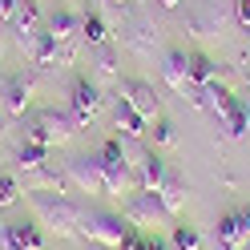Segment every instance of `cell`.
I'll list each match as a JSON object with an SVG mask.
<instances>
[{
	"instance_id": "obj_1",
	"label": "cell",
	"mask_w": 250,
	"mask_h": 250,
	"mask_svg": "<svg viewBox=\"0 0 250 250\" xmlns=\"http://www.w3.org/2000/svg\"><path fill=\"white\" fill-rule=\"evenodd\" d=\"M28 206H33V218L41 222V230L57 234V238H77L85 222V206H77L73 198H65L61 190H41L28 194Z\"/></svg>"
},
{
	"instance_id": "obj_2",
	"label": "cell",
	"mask_w": 250,
	"mask_h": 250,
	"mask_svg": "<svg viewBox=\"0 0 250 250\" xmlns=\"http://www.w3.org/2000/svg\"><path fill=\"white\" fill-rule=\"evenodd\" d=\"M24 142H41V146H65L69 137L81 129L77 117L69 109H33V113H24Z\"/></svg>"
},
{
	"instance_id": "obj_3",
	"label": "cell",
	"mask_w": 250,
	"mask_h": 250,
	"mask_svg": "<svg viewBox=\"0 0 250 250\" xmlns=\"http://www.w3.org/2000/svg\"><path fill=\"white\" fill-rule=\"evenodd\" d=\"M129 222L125 214H113V210H89L85 206V222H81V238L93 242V246H109V250H121L125 238H129Z\"/></svg>"
},
{
	"instance_id": "obj_4",
	"label": "cell",
	"mask_w": 250,
	"mask_h": 250,
	"mask_svg": "<svg viewBox=\"0 0 250 250\" xmlns=\"http://www.w3.org/2000/svg\"><path fill=\"white\" fill-rule=\"evenodd\" d=\"M121 214H125V222L133 230H146V234H158V226L169 222V210L162 206V198L153 190H133L121 202Z\"/></svg>"
},
{
	"instance_id": "obj_5",
	"label": "cell",
	"mask_w": 250,
	"mask_h": 250,
	"mask_svg": "<svg viewBox=\"0 0 250 250\" xmlns=\"http://www.w3.org/2000/svg\"><path fill=\"white\" fill-rule=\"evenodd\" d=\"M101 174H105V194L109 198H129L137 190V174H133V166L125 162L117 137L101 146Z\"/></svg>"
},
{
	"instance_id": "obj_6",
	"label": "cell",
	"mask_w": 250,
	"mask_h": 250,
	"mask_svg": "<svg viewBox=\"0 0 250 250\" xmlns=\"http://www.w3.org/2000/svg\"><path fill=\"white\" fill-rule=\"evenodd\" d=\"M33 97H37V73L33 69L4 73V81H0V109H4L8 117H24Z\"/></svg>"
},
{
	"instance_id": "obj_7",
	"label": "cell",
	"mask_w": 250,
	"mask_h": 250,
	"mask_svg": "<svg viewBox=\"0 0 250 250\" xmlns=\"http://www.w3.org/2000/svg\"><path fill=\"white\" fill-rule=\"evenodd\" d=\"M65 182H73L81 194L101 198L105 194V174H101V153H73L65 158Z\"/></svg>"
},
{
	"instance_id": "obj_8",
	"label": "cell",
	"mask_w": 250,
	"mask_h": 250,
	"mask_svg": "<svg viewBox=\"0 0 250 250\" xmlns=\"http://www.w3.org/2000/svg\"><path fill=\"white\" fill-rule=\"evenodd\" d=\"M117 97L129 105L133 113H142L146 121H158V117H162L158 89H153L149 81H142V77H117Z\"/></svg>"
},
{
	"instance_id": "obj_9",
	"label": "cell",
	"mask_w": 250,
	"mask_h": 250,
	"mask_svg": "<svg viewBox=\"0 0 250 250\" xmlns=\"http://www.w3.org/2000/svg\"><path fill=\"white\" fill-rule=\"evenodd\" d=\"M0 250H44L37 218H0Z\"/></svg>"
},
{
	"instance_id": "obj_10",
	"label": "cell",
	"mask_w": 250,
	"mask_h": 250,
	"mask_svg": "<svg viewBox=\"0 0 250 250\" xmlns=\"http://www.w3.org/2000/svg\"><path fill=\"white\" fill-rule=\"evenodd\" d=\"M101 105H105V97H101L97 81H89V77H77V81L69 85V113L77 117V125H89V121H97Z\"/></svg>"
},
{
	"instance_id": "obj_11",
	"label": "cell",
	"mask_w": 250,
	"mask_h": 250,
	"mask_svg": "<svg viewBox=\"0 0 250 250\" xmlns=\"http://www.w3.org/2000/svg\"><path fill=\"white\" fill-rule=\"evenodd\" d=\"M125 44L137 57H153V49L162 44V28L149 17H142V12H129V21H125Z\"/></svg>"
},
{
	"instance_id": "obj_12",
	"label": "cell",
	"mask_w": 250,
	"mask_h": 250,
	"mask_svg": "<svg viewBox=\"0 0 250 250\" xmlns=\"http://www.w3.org/2000/svg\"><path fill=\"white\" fill-rule=\"evenodd\" d=\"M246 242H250V206L218 218V246L222 250H242Z\"/></svg>"
},
{
	"instance_id": "obj_13",
	"label": "cell",
	"mask_w": 250,
	"mask_h": 250,
	"mask_svg": "<svg viewBox=\"0 0 250 250\" xmlns=\"http://www.w3.org/2000/svg\"><path fill=\"white\" fill-rule=\"evenodd\" d=\"M162 81L174 89V93H186L190 97L194 93V73H190V53H182V49H169L162 53Z\"/></svg>"
},
{
	"instance_id": "obj_14",
	"label": "cell",
	"mask_w": 250,
	"mask_h": 250,
	"mask_svg": "<svg viewBox=\"0 0 250 250\" xmlns=\"http://www.w3.org/2000/svg\"><path fill=\"white\" fill-rule=\"evenodd\" d=\"M162 198V206L169 210V218L174 214H182L186 210V198H190V186H186V178L178 174L174 166H166V174H162V182H158V190H153Z\"/></svg>"
},
{
	"instance_id": "obj_15",
	"label": "cell",
	"mask_w": 250,
	"mask_h": 250,
	"mask_svg": "<svg viewBox=\"0 0 250 250\" xmlns=\"http://www.w3.org/2000/svg\"><path fill=\"white\" fill-rule=\"evenodd\" d=\"M44 28L57 37V44H77L81 49V12H73V8H57L49 21H44Z\"/></svg>"
},
{
	"instance_id": "obj_16",
	"label": "cell",
	"mask_w": 250,
	"mask_h": 250,
	"mask_svg": "<svg viewBox=\"0 0 250 250\" xmlns=\"http://www.w3.org/2000/svg\"><path fill=\"white\" fill-rule=\"evenodd\" d=\"M21 190L24 194H41V190H65V174H57L49 162H41L33 169H21Z\"/></svg>"
},
{
	"instance_id": "obj_17",
	"label": "cell",
	"mask_w": 250,
	"mask_h": 250,
	"mask_svg": "<svg viewBox=\"0 0 250 250\" xmlns=\"http://www.w3.org/2000/svg\"><path fill=\"white\" fill-rule=\"evenodd\" d=\"M226 24H230V17L218 4H202L190 12V33H198V37H222Z\"/></svg>"
},
{
	"instance_id": "obj_18",
	"label": "cell",
	"mask_w": 250,
	"mask_h": 250,
	"mask_svg": "<svg viewBox=\"0 0 250 250\" xmlns=\"http://www.w3.org/2000/svg\"><path fill=\"white\" fill-rule=\"evenodd\" d=\"M113 121H117V133H121V137H146V133H149V129H146L149 121H146L142 113H133L121 97H117V109H113Z\"/></svg>"
},
{
	"instance_id": "obj_19",
	"label": "cell",
	"mask_w": 250,
	"mask_h": 250,
	"mask_svg": "<svg viewBox=\"0 0 250 250\" xmlns=\"http://www.w3.org/2000/svg\"><path fill=\"white\" fill-rule=\"evenodd\" d=\"M166 158H162V153L158 149H149L146 153V162L142 166H137V190H158V182H162V174H166Z\"/></svg>"
},
{
	"instance_id": "obj_20",
	"label": "cell",
	"mask_w": 250,
	"mask_h": 250,
	"mask_svg": "<svg viewBox=\"0 0 250 250\" xmlns=\"http://www.w3.org/2000/svg\"><path fill=\"white\" fill-rule=\"evenodd\" d=\"M190 73H194V89H198V85H214V81H218V65H214L206 53H194V57H190Z\"/></svg>"
},
{
	"instance_id": "obj_21",
	"label": "cell",
	"mask_w": 250,
	"mask_h": 250,
	"mask_svg": "<svg viewBox=\"0 0 250 250\" xmlns=\"http://www.w3.org/2000/svg\"><path fill=\"white\" fill-rule=\"evenodd\" d=\"M41 162H49V146H41V142H24V146L17 149V174H21V169L41 166Z\"/></svg>"
},
{
	"instance_id": "obj_22",
	"label": "cell",
	"mask_w": 250,
	"mask_h": 250,
	"mask_svg": "<svg viewBox=\"0 0 250 250\" xmlns=\"http://www.w3.org/2000/svg\"><path fill=\"white\" fill-rule=\"evenodd\" d=\"M81 37H85L89 44H105V41H109V28H105V17H101V12H85V17H81Z\"/></svg>"
},
{
	"instance_id": "obj_23",
	"label": "cell",
	"mask_w": 250,
	"mask_h": 250,
	"mask_svg": "<svg viewBox=\"0 0 250 250\" xmlns=\"http://www.w3.org/2000/svg\"><path fill=\"white\" fill-rule=\"evenodd\" d=\"M169 250H202V234L190 222H178L174 234H169Z\"/></svg>"
},
{
	"instance_id": "obj_24",
	"label": "cell",
	"mask_w": 250,
	"mask_h": 250,
	"mask_svg": "<svg viewBox=\"0 0 250 250\" xmlns=\"http://www.w3.org/2000/svg\"><path fill=\"white\" fill-rule=\"evenodd\" d=\"M93 69H97L101 77H117V53H113V41L93 44Z\"/></svg>"
},
{
	"instance_id": "obj_25",
	"label": "cell",
	"mask_w": 250,
	"mask_h": 250,
	"mask_svg": "<svg viewBox=\"0 0 250 250\" xmlns=\"http://www.w3.org/2000/svg\"><path fill=\"white\" fill-rule=\"evenodd\" d=\"M121 250H169V242H162L158 234H146V230H129Z\"/></svg>"
},
{
	"instance_id": "obj_26",
	"label": "cell",
	"mask_w": 250,
	"mask_h": 250,
	"mask_svg": "<svg viewBox=\"0 0 250 250\" xmlns=\"http://www.w3.org/2000/svg\"><path fill=\"white\" fill-rule=\"evenodd\" d=\"M153 149H169V146H178V129H174V121H166V117H158L153 121Z\"/></svg>"
},
{
	"instance_id": "obj_27",
	"label": "cell",
	"mask_w": 250,
	"mask_h": 250,
	"mask_svg": "<svg viewBox=\"0 0 250 250\" xmlns=\"http://www.w3.org/2000/svg\"><path fill=\"white\" fill-rule=\"evenodd\" d=\"M21 194H24V190H21V178H17V174H0V206H4V210L17 206Z\"/></svg>"
},
{
	"instance_id": "obj_28",
	"label": "cell",
	"mask_w": 250,
	"mask_h": 250,
	"mask_svg": "<svg viewBox=\"0 0 250 250\" xmlns=\"http://www.w3.org/2000/svg\"><path fill=\"white\" fill-rule=\"evenodd\" d=\"M234 21L242 28H250V0H234Z\"/></svg>"
},
{
	"instance_id": "obj_29",
	"label": "cell",
	"mask_w": 250,
	"mask_h": 250,
	"mask_svg": "<svg viewBox=\"0 0 250 250\" xmlns=\"http://www.w3.org/2000/svg\"><path fill=\"white\" fill-rule=\"evenodd\" d=\"M129 4H133V0H101V8H105V12H113V17L129 12Z\"/></svg>"
},
{
	"instance_id": "obj_30",
	"label": "cell",
	"mask_w": 250,
	"mask_h": 250,
	"mask_svg": "<svg viewBox=\"0 0 250 250\" xmlns=\"http://www.w3.org/2000/svg\"><path fill=\"white\" fill-rule=\"evenodd\" d=\"M4 142H8V113L0 109V146H4Z\"/></svg>"
},
{
	"instance_id": "obj_31",
	"label": "cell",
	"mask_w": 250,
	"mask_h": 250,
	"mask_svg": "<svg viewBox=\"0 0 250 250\" xmlns=\"http://www.w3.org/2000/svg\"><path fill=\"white\" fill-rule=\"evenodd\" d=\"M158 4H162V8H174V4H178V0H158Z\"/></svg>"
},
{
	"instance_id": "obj_32",
	"label": "cell",
	"mask_w": 250,
	"mask_h": 250,
	"mask_svg": "<svg viewBox=\"0 0 250 250\" xmlns=\"http://www.w3.org/2000/svg\"><path fill=\"white\" fill-rule=\"evenodd\" d=\"M242 81H246V85H250V69H246V73H242Z\"/></svg>"
},
{
	"instance_id": "obj_33",
	"label": "cell",
	"mask_w": 250,
	"mask_h": 250,
	"mask_svg": "<svg viewBox=\"0 0 250 250\" xmlns=\"http://www.w3.org/2000/svg\"><path fill=\"white\" fill-rule=\"evenodd\" d=\"M89 250H109V246H93V242H89Z\"/></svg>"
},
{
	"instance_id": "obj_34",
	"label": "cell",
	"mask_w": 250,
	"mask_h": 250,
	"mask_svg": "<svg viewBox=\"0 0 250 250\" xmlns=\"http://www.w3.org/2000/svg\"><path fill=\"white\" fill-rule=\"evenodd\" d=\"M0 53H4V33H0Z\"/></svg>"
},
{
	"instance_id": "obj_35",
	"label": "cell",
	"mask_w": 250,
	"mask_h": 250,
	"mask_svg": "<svg viewBox=\"0 0 250 250\" xmlns=\"http://www.w3.org/2000/svg\"><path fill=\"white\" fill-rule=\"evenodd\" d=\"M0 214H4V206H0Z\"/></svg>"
},
{
	"instance_id": "obj_36",
	"label": "cell",
	"mask_w": 250,
	"mask_h": 250,
	"mask_svg": "<svg viewBox=\"0 0 250 250\" xmlns=\"http://www.w3.org/2000/svg\"><path fill=\"white\" fill-rule=\"evenodd\" d=\"M242 250H246V246H242Z\"/></svg>"
}]
</instances>
